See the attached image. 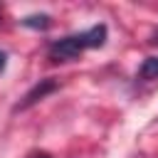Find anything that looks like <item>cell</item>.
Segmentation results:
<instances>
[{
  "label": "cell",
  "instance_id": "obj_1",
  "mask_svg": "<svg viewBox=\"0 0 158 158\" xmlns=\"http://www.w3.org/2000/svg\"><path fill=\"white\" fill-rule=\"evenodd\" d=\"M106 37H109V27L104 22L84 30V32H74V35H67V37H59V40H52L47 44V54L52 62H74L79 59L86 49H99L106 44Z\"/></svg>",
  "mask_w": 158,
  "mask_h": 158
},
{
  "label": "cell",
  "instance_id": "obj_2",
  "mask_svg": "<svg viewBox=\"0 0 158 158\" xmlns=\"http://www.w3.org/2000/svg\"><path fill=\"white\" fill-rule=\"evenodd\" d=\"M59 89V84L54 81V79H40L25 96H22V101L15 106V111H25V109H30V106H35L37 101H42L47 94H52V91H57Z\"/></svg>",
  "mask_w": 158,
  "mask_h": 158
},
{
  "label": "cell",
  "instance_id": "obj_3",
  "mask_svg": "<svg viewBox=\"0 0 158 158\" xmlns=\"http://www.w3.org/2000/svg\"><path fill=\"white\" fill-rule=\"evenodd\" d=\"M141 81H156L158 79V57H146L136 74Z\"/></svg>",
  "mask_w": 158,
  "mask_h": 158
},
{
  "label": "cell",
  "instance_id": "obj_4",
  "mask_svg": "<svg viewBox=\"0 0 158 158\" xmlns=\"http://www.w3.org/2000/svg\"><path fill=\"white\" fill-rule=\"evenodd\" d=\"M20 25H22V27H30V30H47V27L52 25V17L44 15V12H40V15H27V17L20 20Z\"/></svg>",
  "mask_w": 158,
  "mask_h": 158
},
{
  "label": "cell",
  "instance_id": "obj_5",
  "mask_svg": "<svg viewBox=\"0 0 158 158\" xmlns=\"http://www.w3.org/2000/svg\"><path fill=\"white\" fill-rule=\"evenodd\" d=\"M25 158H52V156H49L47 151H30Z\"/></svg>",
  "mask_w": 158,
  "mask_h": 158
},
{
  "label": "cell",
  "instance_id": "obj_6",
  "mask_svg": "<svg viewBox=\"0 0 158 158\" xmlns=\"http://www.w3.org/2000/svg\"><path fill=\"white\" fill-rule=\"evenodd\" d=\"M5 67H7V54L0 49V72H5Z\"/></svg>",
  "mask_w": 158,
  "mask_h": 158
},
{
  "label": "cell",
  "instance_id": "obj_7",
  "mask_svg": "<svg viewBox=\"0 0 158 158\" xmlns=\"http://www.w3.org/2000/svg\"><path fill=\"white\" fill-rule=\"evenodd\" d=\"M151 44H156V47H158V30L151 35Z\"/></svg>",
  "mask_w": 158,
  "mask_h": 158
}]
</instances>
